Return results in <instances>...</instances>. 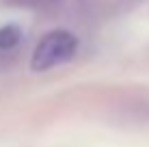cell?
<instances>
[{
    "instance_id": "obj_2",
    "label": "cell",
    "mask_w": 149,
    "mask_h": 147,
    "mask_svg": "<svg viewBox=\"0 0 149 147\" xmlns=\"http://www.w3.org/2000/svg\"><path fill=\"white\" fill-rule=\"evenodd\" d=\"M19 41H22V30L17 26H13V24H9V26H2L0 28V50H13L17 48Z\"/></svg>"
},
{
    "instance_id": "obj_1",
    "label": "cell",
    "mask_w": 149,
    "mask_h": 147,
    "mask_svg": "<svg viewBox=\"0 0 149 147\" xmlns=\"http://www.w3.org/2000/svg\"><path fill=\"white\" fill-rule=\"evenodd\" d=\"M76 52V37L67 30H52V33L43 35L41 41L37 43L33 52V65L35 72H45L50 67L65 63L74 56Z\"/></svg>"
},
{
    "instance_id": "obj_3",
    "label": "cell",
    "mask_w": 149,
    "mask_h": 147,
    "mask_svg": "<svg viewBox=\"0 0 149 147\" xmlns=\"http://www.w3.org/2000/svg\"><path fill=\"white\" fill-rule=\"evenodd\" d=\"M7 4L11 7H24V9H41V7H48L50 2L54 0H4Z\"/></svg>"
}]
</instances>
